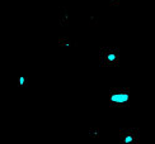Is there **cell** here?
Here are the masks:
<instances>
[{"mask_svg":"<svg viewBox=\"0 0 155 144\" xmlns=\"http://www.w3.org/2000/svg\"><path fill=\"white\" fill-rule=\"evenodd\" d=\"M131 102L130 89H111L109 90V106L128 108Z\"/></svg>","mask_w":155,"mask_h":144,"instance_id":"cell-1","label":"cell"},{"mask_svg":"<svg viewBox=\"0 0 155 144\" xmlns=\"http://www.w3.org/2000/svg\"><path fill=\"white\" fill-rule=\"evenodd\" d=\"M121 53L118 48L103 47L99 51V62L103 67H114L120 63Z\"/></svg>","mask_w":155,"mask_h":144,"instance_id":"cell-2","label":"cell"},{"mask_svg":"<svg viewBox=\"0 0 155 144\" xmlns=\"http://www.w3.org/2000/svg\"><path fill=\"white\" fill-rule=\"evenodd\" d=\"M120 144H140L137 128H125L120 130Z\"/></svg>","mask_w":155,"mask_h":144,"instance_id":"cell-3","label":"cell"},{"mask_svg":"<svg viewBox=\"0 0 155 144\" xmlns=\"http://www.w3.org/2000/svg\"><path fill=\"white\" fill-rule=\"evenodd\" d=\"M70 20V15H69V11L66 8H61L60 13H59V23L60 25H66L69 24Z\"/></svg>","mask_w":155,"mask_h":144,"instance_id":"cell-4","label":"cell"},{"mask_svg":"<svg viewBox=\"0 0 155 144\" xmlns=\"http://www.w3.org/2000/svg\"><path fill=\"white\" fill-rule=\"evenodd\" d=\"M57 44L60 45V47H65V48H70L71 45L74 44L71 42V39H69V38H59L57 39Z\"/></svg>","mask_w":155,"mask_h":144,"instance_id":"cell-5","label":"cell"},{"mask_svg":"<svg viewBox=\"0 0 155 144\" xmlns=\"http://www.w3.org/2000/svg\"><path fill=\"white\" fill-rule=\"evenodd\" d=\"M99 134H101V129L98 127H92L89 128V136L93 139H98L99 138Z\"/></svg>","mask_w":155,"mask_h":144,"instance_id":"cell-6","label":"cell"},{"mask_svg":"<svg viewBox=\"0 0 155 144\" xmlns=\"http://www.w3.org/2000/svg\"><path fill=\"white\" fill-rule=\"evenodd\" d=\"M17 85H18V87H24V86H27V85H28V77H25V76L18 77Z\"/></svg>","mask_w":155,"mask_h":144,"instance_id":"cell-7","label":"cell"},{"mask_svg":"<svg viewBox=\"0 0 155 144\" xmlns=\"http://www.w3.org/2000/svg\"><path fill=\"white\" fill-rule=\"evenodd\" d=\"M89 24L92 25V27H97V25H98V20H97V18L95 17H90L89 18Z\"/></svg>","mask_w":155,"mask_h":144,"instance_id":"cell-8","label":"cell"},{"mask_svg":"<svg viewBox=\"0 0 155 144\" xmlns=\"http://www.w3.org/2000/svg\"><path fill=\"white\" fill-rule=\"evenodd\" d=\"M109 3H111V5H117L121 3V0H109Z\"/></svg>","mask_w":155,"mask_h":144,"instance_id":"cell-9","label":"cell"}]
</instances>
